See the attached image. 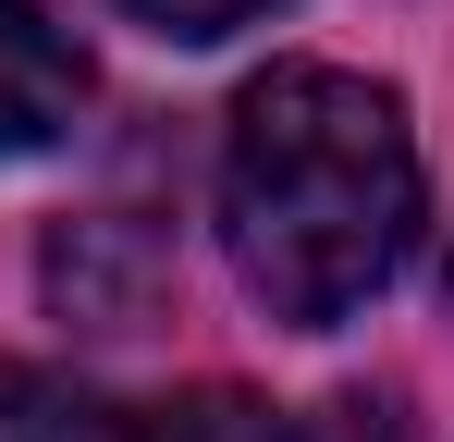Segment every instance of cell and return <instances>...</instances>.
<instances>
[{"label":"cell","instance_id":"5b68a950","mask_svg":"<svg viewBox=\"0 0 454 442\" xmlns=\"http://www.w3.org/2000/svg\"><path fill=\"white\" fill-rule=\"evenodd\" d=\"M123 442H295V430H270L246 393H172V406H148Z\"/></svg>","mask_w":454,"mask_h":442},{"label":"cell","instance_id":"7a4b0ae2","mask_svg":"<svg viewBox=\"0 0 454 442\" xmlns=\"http://www.w3.org/2000/svg\"><path fill=\"white\" fill-rule=\"evenodd\" d=\"M86 99H98V74H86L74 25L50 0H0V160L62 147L86 123Z\"/></svg>","mask_w":454,"mask_h":442},{"label":"cell","instance_id":"277c9868","mask_svg":"<svg viewBox=\"0 0 454 442\" xmlns=\"http://www.w3.org/2000/svg\"><path fill=\"white\" fill-rule=\"evenodd\" d=\"M0 442H123V418H111L86 381H62V368L0 357Z\"/></svg>","mask_w":454,"mask_h":442},{"label":"cell","instance_id":"3957f363","mask_svg":"<svg viewBox=\"0 0 454 442\" xmlns=\"http://www.w3.org/2000/svg\"><path fill=\"white\" fill-rule=\"evenodd\" d=\"M50 295L74 307L86 332H136L148 295H160V246H148L123 209H98V221H74V233L50 246Z\"/></svg>","mask_w":454,"mask_h":442},{"label":"cell","instance_id":"8992f818","mask_svg":"<svg viewBox=\"0 0 454 442\" xmlns=\"http://www.w3.org/2000/svg\"><path fill=\"white\" fill-rule=\"evenodd\" d=\"M136 25H160V37H233V25H258L270 0H123Z\"/></svg>","mask_w":454,"mask_h":442},{"label":"cell","instance_id":"6da1fadb","mask_svg":"<svg viewBox=\"0 0 454 442\" xmlns=\"http://www.w3.org/2000/svg\"><path fill=\"white\" fill-rule=\"evenodd\" d=\"M222 246L270 320H295V332L356 320L418 246L405 99L332 62L258 74L222 136Z\"/></svg>","mask_w":454,"mask_h":442},{"label":"cell","instance_id":"52a82bcc","mask_svg":"<svg viewBox=\"0 0 454 442\" xmlns=\"http://www.w3.org/2000/svg\"><path fill=\"white\" fill-rule=\"evenodd\" d=\"M295 442H405V418H393L380 393H332V406H319Z\"/></svg>","mask_w":454,"mask_h":442}]
</instances>
